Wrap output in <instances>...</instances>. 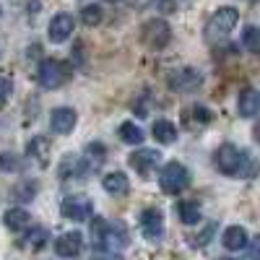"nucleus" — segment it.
Returning <instances> with one entry per match:
<instances>
[{
	"mask_svg": "<svg viewBox=\"0 0 260 260\" xmlns=\"http://www.w3.org/2000/svg\"><path fill=\"white\" fill-rule=\"evenodd\" d=\"M102 16H104L102 6H86V8L81 11V18H83V24H86V26H96V24H102Z\"/></svg>",
	"mask_w": 260,
	"mask_h": 260,
	"instance_id": "b1692460",
	"label": "nucleus"
},
{
	"mask_svg": "<svg viewBox=\"0 0 260 260\" xmlns=\"http://www.w3.org/2000/svg\"><path fill=\"white\" fill-rule=\"evenodd\" d=\"M242 45H245L247 52L260 55V29H257V26H245V31H242Z\"/></svg>",
	"mask_w": 260,
	"mask_h": 260,
	"instance_id": "4be33fe9",
	"label": "nucleus"
},
{
	"mask_svg": "<svg viewBox=\"0 0 260 260\" xmlns=\"http://www.w3.org/2000/svg\"><path fill=\"white\" fill-rule=\"evenodd\" d=\"M141 232L148 242H159L164 237V213L159 208H146L141 213Z\"/></svg>",
	"mask_w": 260,
	"mask_h": 260,
	"instance_id": "0eeeda50",
	"label": "nucleus"
},
{
	"mask_svg": "<svg viewBox=\"0 0 260 260\" xmlns=\"http://www.w3.org/2000/svg\"><path fill=\"white\" fill-rule=\"evenodd\" d=\"M47 242H50L47 229H31V232H29V237L24 240V247H29V250H42Z\"/></svg>",
	"mask_w": 260,
	"mask_h": 260,
	"instance_id": "5701e85b",
	"label": "nucleus"
},
{
	"mask_svg": "<svg viewBox=\"0 0 260 260\" xmlns=\"http://www.w3.org/2000/svg\"><path fill=\"white\" fill-rule=\"evenodd\" d=\"M81 250H83V234L81 232H65V234H60L57 240H55V252L60 255V257H65V260H71V257H78L81 255Z\"/></svg>",
	"mask_w": 260,
	"mask_h": 260,
	"instance_id": "9d476101",
	"label": "nucleus"
},
{
	"mask_svg": "<svg viewBox=\"0 0 260 260\" xmlns=\"http://www.w3.org/2000/svg\"><path fill=\"white\" fill-rule=\"evenodd\" d=\"M3 224L11 232H24V229L31 226V216H29L26 208H8L3 213Z\"/></svg>",
	"mask_w": 260,
	"mask_h": 260,
	"instance_id": "dca6fc26",
	"label": "nucleus"
},
{
	"mask_svg": "<svg viewBox=\"0 0 260 260\" xmlns=\"http://www.w3.org/2000/svg\"><path fill=\"white\" fill-rule=\"evenodd\" d=\"M21 159L16 154H0V172H18Z\"/></svg>",
	"mask_w": 260,
	"mask_h": 260,
	"instance_id": "393cba45",
	"label": "nucleus"
},
{
	"mask_svg": "<svg viewBox=\"0 0 260 260\" xmlns=\"http://www.w3.org/2000/svg\"><path fill=\"white\" fill-rule=\"evenodd\" d=\"M250 260H260V237L255 240V245H252V250H250Z\"/></svg>",
	"mask_w": 260,
	"mask_h": 260,
	"instance_id": "c85d7f7f",
	"label": "nucleus"
},
{
	"mask_svg": "<svg viewBox=\"0 0 260 260\" xmlns=\"http://www.w3.org/2000/svg\"><path fill=\"white\" fill-rule=\"evenodd\" d=\"M221 260H234V257H221Z\"/></svg>",
	"mask_w": 260,
	"mask_h": 260,
	"instance_id": "7c9ffc66",
	"label": "nucleus"
},
{
	"mask_svg": "<svg viewBox=\"0 0 260 260\" xmlns=\"http://www.w3.org/2000/svg\"><path fill=\"white\" fill-rule=\"evenodd\" d=\"M141 39H143V45L148 50L159 52V50H164L172 42V29H169V24L164 18H151V21H146L143 29H141Z\"/></svg>",
	"mask_w": 260,
	"mask_h": 260,
	"instance_id": "39448f33",
	"label": "nucleus"
},
{
	"mask_svg": "<svg viewBox=\"0 0 260 260\" xmlns=\"http://www.w3.org/2000/svg\"><path fill=\"white\" fill-rule=\"evenodd\" d=\"M130 167H133L138 175H151V172H154L156 167H159V161H161V154L156 148H138L136 154H130Z\"/></svg>",
	"mask_w": 260,
	"mask_h": 260,
	"instance_id": "1a4fd4ad",
	"label": "nucleus"
},
{
	"mask_svg": "<svg viewBox=\"0 0 260 260\" xmlns=\"http://www.w3.org/2000/svg\"><path fill=\"white\" fill-rule=\"evenodd\" d=\"M201 83H203L201 81V73L192 71V68H182L177 73H172V78H169V86L175 91H195Z\"/></svg>",
	"mask_w": 260,
	"mask_h": 260,
	"instance_id": "4468645a",
	"label": "nucleus"
},
{
	"mask_svg": "<svg viewBox=\"0 0 260 260\" xmlns=\"http://www.w3.org/2000/svg\"><path fill=\"white\" fill-rule=\"evenodd\" d=\"M0 18H3V8H0Z\"/></svg>",
	"mask_w": 260,
	"mask_h": 260,
	"instance_id": "2f4dec72",
	"label": "nucleus"
},
{
	"mask_svg": "<svg viewBox=\"0 0 260 260\" xmlns=\"http://www.w3.org/2000/svg\"><path fill=\"white\" fill-rule=\"evenodd\" d=\"M255 138H257V141H260V122H257V125H255Z\"/></svg>",
	"mask_w": 260,
	"mask_h": 260,
	"instance_id": "c756f323",
	"label": "nucleus"
},
{
	"mask_svg": "<svg viewBox=\"0 0 260 260\" xmlns=\"http://www.w3.org/2000/svg\"><path fill=\"white\" fill-rule=\"evenodd\" d=\"M237 112H240L242 117H255L260 112V91L245 89L240 94V99H237Z\"/></svg>",
	"mask_w": 260,
	"mask_h": 260,
	"instance_id": "f3484780",
	"label": "nucleus"
},
{
	"mask_svg": "<svg viewBox=\"0 0 260 260\" xmlns=\"http://www.w3.org/2000/svg\"><path fill=\"white\" fill-rule=\"evenodd\" d=\"M26 156H29L37 167L47 169V167H50V156H52V146H50V141H47L45 136H34V138L26 143Z\"/></svg>",
	"mask_w": 260,
	"mask_h": 260,
	"instance_id": "f8f14e48",
	"label": "nucleus"
},
{
	"mask_svg": "<svg viewBox=\"0 0 260 260\" xmlns=\"http://www.w3.org/2000/svg\"><path fill=\"white\" fill-rule=\"evenodd\" d=\"M11 94H13V78L0 76V99H11Z\"/></svg>",
	"mask_w": 260,
	"mask_h": 260,
	"instance_id": "bb28decb",
	"label": "nucleus"
},
{
	"mask_svg": "<svg viewBox=\"0 0 260 260\" xmlns=\"http://www.w3.org/2000/svg\"><path fill=\"white\" fill-rule=\"evenodd\" d=\"M76 122H78V115H76V110H71V107H57V110H52V115H50V127L57 136L73 133Z\"/></svg>",
	"mask_w": 260,
	"mask_h": 260,
	"instance_id": "9b49d317",
	"label": "nucleus"
},
{
	"mask_svg": "<svg viewBox=\"0 0 260 260\" xmlns=\"http://www.w3.org/2000/svg\"><path fill=\"white\" fill-rule=\"evenodd\" d=\"M221 245L226 247V250H232V252H240V250H245L247 245H250V237H247V229L245 226H226L224 229V234H221Z\"/></svg>",
	"mask_w": 260,
	"mask_h": 260,
	"instance_id": "2eb2a0df",
	"label": "nucleus"
},
{
	"mask_svg": "<svg viewBox=\"0 0 260 260\" xmlns=\"http://www.w3.org/2000/svg\"><path fill=\"white\" fill-rule=\"evenodd\" d=\"M91 240H94V247L99 252H120L127 245V232H125V226L120 221L107 224L102 219H94V224H91Z\"/></svg>",
	"mask_w": 260,
	"mask_h": 260,
	"instance_id": "f03ea898",
	"label": "nucleus"
},
{
	"mask_svg": "<svg viewBox=\"0 0 260 260\" xmlns=\"http://www.w3.org/2000/svg\"><path fill=\"white\" fill-rule=\"evenodd\" d=\"M34 192H37V187L29 185V187H24V190H18V198H21V201H26V198H31Z\"/></svg>",
	"mask_w": 260,
	"mask_h": 260,
	"instance_id": "cd10ccee",
	"label": "nucleus"
},
{
	"mask_svg": "<svg viewBox=\"0 0 260 260\" xmlns=\"http://www.w3.org/2000/svg\"><path fill=\"white\" fill-rule=\"evenodd\" d=\"M47 34H50V39L55 42V45H62V42L73 34V16H71V13H57V16L50 21Z\"/></svg>",
	"mask_w": 260,
	"mask_h": 260,
	"instance_id": "ddd939ff",
	"label": "nucleus"
},
{
	"mask_svg": "<svg viewBox=\"0 0 260 260\" xmlns=\"http://www.w3.org/2000/svg\"><path fill=\"white\" fill-rule=\"evenodd\" d=\"M117 136H120V141L127 143V146H141V143H143V130H141L136 122H122L120 130H117Z\"/></svg>",
	"mask_w": 260,
	"mask_h": 260,
	"instance_id": "aec40b11",
	"label": "nucleus"
},
{
	"mask_svg": "<svg viewBox=\"0 0 260 260\" xmlns=\"http://www.w3.org/2000/svg\"><path fill=\"white\" fill-rule=\"evenodd\" d=\"M102 187L110 192V195H125V192L130 190V182H127L125 172H110V175H104Z\"/></svg>",
	"mask_w": 260,
	"mask_h": 260,
	"instance_id": "6ab92c4d",
	"label": "nucleus"
},
{
	"mask_svg": "<svg viewBox=\"0 0 260 260\" xmlns=\"http://www.w3.org/2000/svg\"><path fill=\"white\" fill-rule=\"evenodd\" d=\"M60 213L68 221H89L94 216V203L89 195H68L60 206Z\"/></svg>",
	"mask_w": 260,
	"mask_h": 260,
	"instance_id": "423d86ee",
	"label": "nucleus"
},
{
	"mask_svg": "<svg viewBox=\"0 0 260 260\" xmlns=\"http://www.w3.org/2000/svg\"><path fill=\"white\" fill-rule=\"evenodd\" d=\"M151 133H154V138L161 143V146H172L177 141V125L172 120H156L154 127H151Z\"/></svg>",
	"mask_w": 260,
	"mask_h": 260,
	"instance_id": "a211bd4d",
	"label": "nucleus"
},
{
	"mask_svg": "<svg viewBox=\"0 0 260 260\" xmlns=\"http://www.w3.org/2000/svg\"><path fill=\"white\" fill-rule=\"evenodd\" d=\"M237 21H240V11L234 6H224L219 11H213V16L206 24V39L208 42H221L224 37H229L234 31Z\"/></svg>",
	"mask_w": 260,
	"mask_h": 260,
	"instance_id": "7ed1b4c3",
	"label": "nucleus"
},
{
	"mask_svg": "<svg viewBox=\"0 0 260 260\" xmlns=\"http://www.w3.org/2000/svg\"><path fill=\"white\" fill-rule=\"evenodd\" d=\"M159 185L167 195H177L182 192L187 185H190V172L185 164L180 161H169L164 169H161V175H159Z\"/></svg>",
	"mask_w": 260,
	"mask_h": 260,
	"instance_id": "20e7f679",
	"label": "nucleus"
},
{
	"mask_svg": "<svg viewBox=\"0 0 260 260\" xmlns=\"http://www.w3.org/2000/svg\"><path fill=\"white\" fill-rule=\"evenodd\" d=\"M177 213H180L182 224H187V226H195V224L201 221V206L195 203V201H182L177 206Z\"/></svg>",
	"mask_w": 260,
	"mask_h": 260,
	"instance_id": "412c9836",
	"label": "nucleus"
},
{
	"mask_svg": "<svg viewBox=\"0 0 260 260\" xmlns=\"http://www.w3.org/2000/svg\"><path fill=\"white\" fill-rule=\"evenodd\" d=\"M213 167L226 177H252L255 175V161L245 148L234 146V143H224L216 148L213 154Z\"/></svg>",
	"mask_w": 260,
	"mask_h": 260,
	"instance_id": "f257e3e1",
	"label": "nucleus"
},
{
	"mask_svg": "<svg viewBox=\"0 0 260 260\" xmlns=\"http://www.w3.org/2000/svg\"><path fill=\"white\" fill-rule=\"evenodd\" d=\"M213 232H216V224H206L203 232H201V237H195V240H192V245H195V247L208 245V242H211V237H213Z\"/></svg>",
	"mask_w": 260,
	"mask_h": 260,
	"instance_id": "a878e982",
	"label": "nucleus"
},
{
	"mask_svg": "<svg viewBox=\"0 0 260 260\" xmlns=\"http://www.w3.org/2000/svg\"><path fill=\"white\" fill-rule=\"evenodd\" d=\"M37 78H39V86H42V89L52 91V89H60V86H62L65 71H62V65H60L57 60H45V62L39 65Z\"/></svg>",
	"mask_w": 260,
	"mask_h": 260,
	"instance_id": "6e6552de",
	"label": "nucleus"
}]
</instances>
